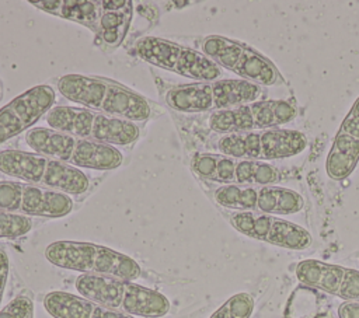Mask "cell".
Here are the masks:
<instances>
[{
  "instance_id": "d6986e66",
  "label": "cell",
  "mask_w": 359,
  "mask_h": 318,
  "mask_svg": "<svg viewBox=\"0 0 359 318\" xmlns=\"http://www.w3.org/2000/svg\"><path fill=\"white\" fill-rule=\"evenodd\" d=\"M41 186L63 192L73 198L84 195L90 186V181L80 168L49 158Z\"/></svg>"
},
{
  "instance_id": "30bf717a",
  "label": "cell",
  "mask_w": 359,
  "mask_h": 318,
  "mask_svg": "<svg viewBox=\"0 0 359 318\" xmlns=\"http://www.w3.org/2000/svg\"><path fill=\"white\" fill-rule=\"evenodd\" d=\"M230 223L240 234L285 249L303 251L313 242L311 234L302 226L261 212H233Z\"/></svg>"
},
{
  "instance_id": "4dcf8cb0",
  "label": "cell",
  "mask_w": 359,
  "mask_h": 318,
  "mask_svg": "<svg viewBox=\"0 0 359 318\" xmlns=\"http://www.w3.org/2000/svg\"><path fill=\"white\" fill-rule=\"evenodd\" d=\"M338 318H359V303L344 301L338 305Z\"/></svg>"
},
{
  "instance_id": "52a82bcc",
  "label": "cell",
  "mask_w": 359,
  "mask_h": 318,
  "mask_svg": "<svg viewBox=\"0 0 359 318\" xmlns=\"http://www.w3.org/2000/svg\"><path fill=\"white\" fill-rule=\"evenodd\" d=\"M201 46L202 53L220 69L230 70L243 80L261 87L283 83V77L273 62L244 42L222 35H209L203 38Z\"/></svg>"
},
{
  "instance_id": "83f0119b",
  "label": "cell",
  "mask_w": 359,
  "mask_h": 318,
  "mask_svg": "<svg viewBox=\"0 0 359 318\" xmlns=\"http://www.w3.org/2000/svg\"><path fill=\"white\" fill-rule=\"evenodd\" d=\"M22 199V182L0 181V210L18 213Z\"/></svg>"
},
{
  "instance_id": "9c48e42d",
  "label": "cell",
  "mask_w": 359,
  "mask_h": 318,
  "mask_svg": "<svg viewBox=\"0 0 359 318\" xmlns=\"http://www.w3.org/2000/svg\"><path fill=\"white\" fill-rule=\"evenodd\" d=\"M296 115L297 109L292 101L269 98L212 112L208 123L210 130L220 134H230L280 127L292 122Z\"/></svg>"
},
{
  "instance_id": "ba28073f",
  "label": "cell",
  "mask_w": 359,
  "mask_h": 318,
  "mask_svg": "<svg viewBox=\"0 0 359 318\" xmlns=\"http://www.w3.org/2000/svg\"><path fill=\"white\" fill-rule=\"evenodd\" d=\"M135 53L151 66L174 71L195 81H215L222 76V69L205 53L164 38H140L135 45Z\"/></svg>"
},
{
  "instance_id": "8992f818",
  "label": "cell",
  "mask_w": 359,
  "mask_h": 318,
  "mask_svg": "<svg viewBox=\"0 0 359 318\" xmlns=\"http://www.w3.org/2000/svg\"><path fill=\"white\" fill-rule=\"evenodd\" d=\"M45 120L50 129L114 147L128 146L140 134V127L135 122L83 106H53L45 115Z\"/></svg>"
},
{
  "instance_id": "6da1fadb",
  "label": "cell",
  "mask_w": 359,
  "mask_h": 318,
  "mask_svg": "<svg viewBox=\"0 0 359 318\" xmlns=\"http://www.w3.org/2000/svg\"><path fill=\"white\" fill-rule=\"evenodd\" d=\"M59 92L83 108L130 122H144L153 108L150 101L128 87L97 76L65 74L56 84Z\"/></svg>"
},
{
  "instance_id": "7402d4cb",
  "label": "cell",
  "mask_w": 359,
  "mask_h": 318,
  "mask_svg": "<svg viewBox=\"0 0 359 318\" xmlns=\"http://www.w3.org/2000/svg\"><path fill=\"white\" fill-rule=\"evenodd\" d=\"M236 158L220 153H195L191 158V167L196 175L222 185L236 182Z\"/></svg>"
},
{
  "instance_id": "8fae6325",
  "label": "cell",
  "mask_w": 359,
  "mask_h": 318,
  "mask_svg": "<svg viewBox=\"0 0 359 318\" xmlns=\"http://www.w3.org/2000/svg\"><path fill=\"white\" fill-rule=\"evenodd\" d=\"M55 101V90L48 84H39L0 108V144L32 129L53 108Z\"/></svg>"
},
{
  "instance_id": "cb8c5ba5",
  "label": "cell",
  "mask_w": 359,
  "mask_h": 318,
  "mask_svg": "<svg viewBox=\"0 0 359 318\" xmlns=\"http://www.w3.org/2000/svg\"><path fill=\"white\" fill-rule=\"evenodd\" d=\"M215 202L233 212H254L257 210L258 188L240 184L220 185L213 193Z\"/></svg>"
},
{
  "instance_id": "2e32d148",
  "label": "cell",
  "mask_w": 359,
  "mask_h": 318,
  "mask_svg": "<svg viewBox=\"0 0 359 318\" xmlns=\"http://www.w3.org/2000/svg\"><path fill=\"white\" fill-rule=\"evenodd\" d=\"M132 6L133 3L129 0L100 1L97 34L107 46L116 48L125 39L133 15Z\"/></svg>"
},
{
  "instance_id": "d4e9b609",
  "label": "cell",
  "mask_w": 359,
  "mask_h": 318,
  "mask_svg": "<svg viewBox=\"0 0 359 318\" xmlns=\"http://www.w3.org/2000/svg\"><path fill=\"white\" fill-rule=\"evenodd\" d=\"M236 182L240 185L250 186H266L273 185L279 181L278 170L259 160H237L236 165Z\"/></svg>"
},
{
  "instance_id": "e0dca14e",
  "label": "cell",
  "mask_w": 359,
  "mask_h": 318,
  "mask_svg": "<svg viewBox=\"0 0 359 318\" xmlns=\"http://www.w3.org/2000/svg\"><path fill=\"white\" fill-rule=\"evenodd\" d=\"M259 161H272L300 154L307 147V137L300 130L272 127L259 130Z\"/></svg>"
},
{
  "instance_id": "f1b7e54d",
  "label": "cell",
  "mask_w": 359,
  "mask_h": 318,
  "mask_svg": "<svg viewBox=\"0 0 359 318\" xmlns=\"http://www.w3.org/2000/svg\"><path fill=\"white\" fill-rule=\"evenodd\" d=\"M32 314V300L20 294L0 308V318H29Z\"/></svg>"
},
{
  "instance_id": "5b68a950",
  "label": "cell",
  "mask_w": 359,
  "mask_h": 318,
  "mask_svg": "<svg viewBox=\"0 0 359 318\" xmlns=\"http://www.w3.org/2000/svg\"><path fill=\"white\" fill-rule=\"evenodd\" d=\"M262 87L243 78L195 81L172 87L165 94L170 108L185 112H217L259 99Z\"/></svg>"
},
{
  "instance_id": "f546056e",
  "label": "cell",
  "mask_w": 359,
  "mask_h": 318,
  "mask_svg": "<svg viewBox=\"0 0 359 318\" xmlns=\"http://www.w3.org/2000/svg\"><path fill=\"white\" fill-rule=\"evenodd\" d=\"M8 270H10L8 255L4 249L0 248V305L3 301V296H4L7 279H8Z\"/></svg>"
},
{
  "instance_id": "484cf974",
  "label": "cell",
  "mask_w": 359,
  "mask_h": 318,
  "mask_svg": "<svg viewBox=\"0 0 359 318\" xmlns=\"http://www.w3.org/2000/svg\"><path fill=\"white\" fill-rule=\"evenodd\" d=\"M254 307V297L241 291L227 298L209 318H251Z\"/></svg>"
},
{
  "instance_id": "277c9868",
  "label": "cell",
  "mask_w": 359,
  "mask_h": 318,
  "mask_svg": "<svg viewBox=\"0 0 359 318\" xmlns=\"http://www.w3.org/2000/svg\"><path fill=\"white\" fill-rule=\"evenodd\" d=\"M45 258L57 268L81 275H102L132 282L142 275L140 265L129 255L87 241H53L45 248Z\"/></svg>"
},
{
  "instance_id": "9a60e30c",
  "label": "cell",
  "mask_w": 359,
  "mask_h": 318,
  "mask_svg": "<svg viewBox=\"0 0 359 318\" xmlns=\"http://www.w3.org/2000/svg\"><path fill=\"white\" fill-rule=\"evenodd\" d=\"M73 210L72 196L41 185L22 182L20 214L27 217L60 219Z\"/></svg>"
},
{
  "instance_id": "7c38bea8",
  "label": "cell",
  "mask_w": 359,
  "mask_h": 318,
  "mask_svg": "<svg viewBox=\"0 0 359 318\" xmlns=\"http://www.w3.org/2000/svg\"><path fill=\"white\" fill-rule=\"evenodd\" d=\"M296 277L307 287H313L342 298L359 303V270L341 265L304 259L296 265Z\"/></svg>"
},
{
  "instance_id": "ffe728a7",
  "label": "cell",
  "mask_w": 359,
  "mask_h": 318,
  "mask_svg": "<svg viewBox=\"0 0 359 318\" xmlns=\"http://www.w3.org/2000/svg\"><path fill=\"white\" fill-rule=\"evenodd\" d=\"M36 8L56 15L59 18L76 21L88 27L97 34L100 18V1L87 0H48V1H29Z\"/></svg>"
},
{
  "instance_id": "3957f363",
  "label": "cell",
  "mask_w": 359,
  "mask_h": 318,
  "mask_svg": "<svg viewBox=\"0 0 359 318\" xmlns=\"http://www.w3.org/2000/svg\"><path fill=\"white\" fill-rule=\"evenodd\" d=\"M25 141L34 153L73 165L109 171L121 167L123 161L118 147L76 137L50 127H32L25 133Z\"/></svg>"
},
{
  "instance_id": "4316f807",
  "label": "cell",
  "mask_w": 359,
  "mask_h": 318,
  "mask_svg": "<svg viewBox=\"0 0 359 318\" xmlns=\"http://www.w3.org/2000/svg\"><path fill=\"white\" fill-rule=\"evenodd\" d=\"M32 228L31 217L0 210V238L14 240L28 234Z\"/></svg>"
},
{
  "instance_id": "4fadbf2b",
  "label": "cell",
  "mask_w": 359,
  "mask_h": 318,
  "mask_svg": "<svg viewBox=\"0 0 359 318\" xmlns=\"http://www.w3.org/2000/svg\"><path fill=\"white\" fill-rule=\"evenodd\" d=\"M359 164V97L342 119L325 158V172L334 181L346 179Z\"/></svg>"
},
{
  "instance_id": "7a4b0ae2",
  "label": "cell",
  "mask_w": 359,
  "mask_h": 318,
  "mask_svg": "<svg viewBox=\"0 0 359 318\" xmlns=\"http://www.w3.org/2000/svg\"><path fill=\"white\" fill-rule=\"evenodd\" d=\"M74 286L81 297L130 317L161 318L170 311V301L163 293L132 280L102 275H80Z\"/></svg>"
},
{
  "instance_id": "603a6c76",
  "label": "cell",
  "mask_w": 359,
  "mask_h": 318,
  "mask_svg": "<svg viewBox=\"0 0 359 318\" xmlns=\"http://www.w3.org/2000/svg\"><path fill=\"white\" fill-rule=\"evenodd\" d=\"M220 154L236 160H259L261 141L259 132H240L222 134L217 140Z\"/></svg>"
},
{
  "instance_id": "ac0fdd59",
  "label": "cell",
  "mask_w": 359,
  "mask_h": 318,
  "mask_svg": "<svg viewBox=\"0 0 359 318\" xmlns=\"http://www.w3.org/2000/svg\"><path fill=\"white\" fill-rule=\"evenodd\" d=\"M49 158L24 150H1L0 172L24 181L25 184L41 185Z\"/></svg>"
},
{
  "instance_id": "5bb4252c",
  "label": "cell",
  "mask_w": 359,
  "mask_h": 318,
  "mask_svg": "<svg viewBox=\"0 0 359 318\" xmlns=\"http://www.w3.org/2000/svg\"><path fill=\"white\" fill-rule=\"evenodd\" d=\"M43 307L53 318H135L105 308L80 294L55 290L43 297Z\"/></svg>"
},
{
  "instance_id": "44dd1931",
  "label": "cell",
  "mask_w": 359,
  "mask_h": 318,
  "mask_svg": "<svg viewBox=\"0 0 359 318\" xmlns=\"http://www.w3.org/2000/svg\"><path fill=\"white\" fill-rule=\"evenodd\" d=\"M304 206L303 196L289 188L266 185L258 188L257 210L272 216H289L299 213Z\"/></svg>"
}]
</instances>
